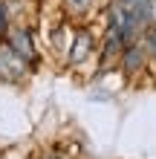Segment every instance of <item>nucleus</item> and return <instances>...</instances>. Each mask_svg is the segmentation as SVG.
I'll return each instance as SVG.
<instances>
[{"mask_svg":"<svg viewBox=\"0 0 156 159\" xmlns=\"http://www.w3.org/2000/svg\"><path fill=\"white\" fill-rule=\"evenodd\" d=\"M87 52H90V35H87V32H81V35H78V46L72 49V61H81Z\"/></svg>","mask_w":156,"mask_h":159,"instance_id":"nucleus-3","label":"nucleus"},{"mask_svg":"<svg viewBox=\"0 0 156 159\" xmlns=\"http://www.w3.org/2000/svg\"><path fill=\"white\" fill-rule=\"evenodd\" d=\"M67 3H69L72 9H78V12H84V9L90 6V0H67Z\"/></svg>","mask_w":156,"mask_h":159,"instance_id":"nucleus-4","label":"nucleus"},{"mask_svg":"<svg viewBox=\"0 0 156 159\" xmlns=\"http://www.w3.org/2000/svg\"><path fill=\"white\" fill-rule=\"evenodd\" d=\"M12 49L17 55H23V58H32V41H29V35H26V32H15L12 35Z\"/></svg>","mask_w":156,"mask_h":159,"instance_id":"nucleus-2","label":"nucleus"},{"mask_svg":"<svg viewBox=\"0 0 156 159\" xmlns=\"http://www.w3.org/2000/svg\"><path fill=\"white\" fill-rule=\"evenodd\" d=\"M148 15L156 20V0H148Z\"/></svg>","mask_w":156,"mask_h":159,"instance_id":"nucleus-5","label":"nucleus"},{"mask_svg":"<svg viewBox=\"0 0 156 159\" xmlns=\"http://www.w3.org/2000/svg\"><path fill=\"white\" fill-rule=\"evenodd\" d=\"M23 72H26L23 55H17L12 46H0V75L6 81H17Z\"/></svg>","mask_w":156,"mask_h":159,"instance_id":"nucleus-1","label":"nucleus"}]
</instances>
